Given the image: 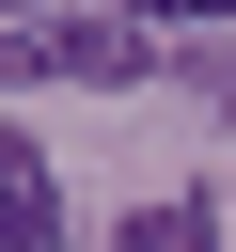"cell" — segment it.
Returning a JSON list of instances; mask_svg holds the SVG:
<instances>
[{
  "instance_id": "1",
  "label": "cell",
  "mask_w": 236,
  "mask_h": 252,
  "mask_svg": "<svg viewBox=\"0 0 236 252\" xmlns=\"http://www.w3.org/2000/svg\"><path fill=\"white\" fill-rule=\"evenodd\" d=\"M0 79H142V32L126 16H31V32H0Z\"/></svg>"
},
{
  "instance_id": "2",
  "label": "cell",
  "mask_w": 236,
  "mask_h": 252,
  "mask_svg": "<svg viewBox=\"0 0 236 252\" xmlns=\"http://www.w3.org/2000/svg\"><path fill=\"white\" fill-rule=\"evenodd\" d=\"M0 252H63V173L31 142H0Z\"/></svg>"
},
{
  "instance_id": "3",
  "label": "cell",
  "mask_w": 236,
  "mask_h": 252,
  "mask_svg": "<svg viewBox=\"0 0 236 252\" xmlns=\"http://www.w3.org/2000/svg\"><path fill=\"white\" fill-rule=\"evenodd\" d=\"M110 252H220V220L173 189V205H142V220H110Z\"/></svg>"
},
{
  "instance_id": "4",
  "label": "cell",
  "mask_w": 236,
  "mask_h": 252,
  "mask_svg": "<svg viewBox=\"0 0 236 252\" xmlns=\"http://www.w3.org/2000/svg\"><path fill=\"white\" fill-rule=\"evenodd\" d=\"M94 16H205V32H220L236 0H94Z\"/></svg>"
}]
</instances>
